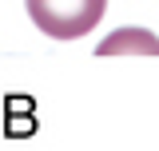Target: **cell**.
Masks as SVG:
<instances>
[{
	"mask_svg": "<svg viewBox=\"0 0 159 151\" xmlns=\"http://www.w3.org/2000/svg\"><path fill=\"white\" fill-rule=\"evenodd\" d=\"M24 4L32 24L52 40H80L99 24L107 8V0H24Z\"/></svg>",
	"mask_w": 159,
	"mask_h": 151,
	"instance_id": "6da1fadb",
	"label": "cell"
},
{
	"mask_svg": "<svg viewBox=\"0 0 159 151\" xmlns=\"http://www.w3.org/2000/svg\"><path fill=\"white\" fill-rule=\"evenodd\" d=\"M107 52H151V56H159V40L143 28H123V32H116L111 40L99 44V56H107Z\"/></svg>",
	"mask_w": 159,
	"mask_h": 151,
	"instance_id": "7a4b0ae2",
	"label": "cell"
}]
</instances>
